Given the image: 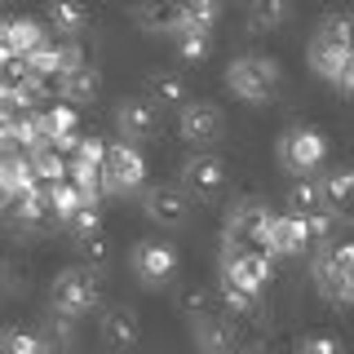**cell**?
I'll return each mask as SVG.
<instances>
[{
    "mask_svg": "<svg viewBox=\"0 0 354 354\" xmlns=\"http://www.w3.org/2000/svg\"><path fill=\"white\" fill-rule=\"evenodd\" d=\"M324 195H328V208L337 217H354V169H337L324 177Z\"/></svg>",
    "mask_w": 354,
    "mask_h": 354,
    "instance_id": "ffe728a7",
    "label": "cell"
},
{
    "mask_svg": "<svg viewBox=\"0 0 354 354\" xmlns=\"http://www.w3.org/2000/svg\"><path fill=\"white\" fill-rule=\"evenodd\" d=\"M106 142L102 138H80V142H75V155H71V160H84V164H97V169H102V164H106Z\"/></svg>",
    "mask_w": 354,
    "mask_h": 354,
    "instance_id": "e575fe53",
    "label": "cell"
},
{
    "mask_svg": "<svg viewBox=\"0 0 354 354\" xmlns=\"http://www.w3.org/2000/svg\"><path fill=\"white\" fill-rule=\"evenodd\" d=\"M147 213L151 221H160V226H177V221L186 217V191L182 186H173V182H164V186H147Z\"/></svg>",
    "mask_w": 354,
    "mask_h": 354,
    "instance_id": "5bb4252c",
    "label": "cell"
},
{
    "mask_svg": "<svg viewBox=\"0 0 354 354\" xmlns=\"http://www.w3.org/2000/svg\"><path fill=\"white\" fill-rule=\"evenodd\" d=\"M332 261L354 279V243H332Z\"/></svg>",
    "mask_w": 354,
    "mask_h": 354,
    "instance_id": "f35d334b",
    "label": "cell"
},
{
    "mask_svg": "<svg viewBox=\"0 0 354 354\" xmlns=\"http://www.w3.org/2000/svg\"><path fill=\"white\" fill-rule=\"evenodd\" d=\"M315 283H319V297L332 306H354V279L332 261V248H324L315 257Z\"/></svg>",
    "mask_w": 354,
    "mask_h": 354,
    "instance_id": "9c48e42d",
    "label": "cell"
},
{
    "mask_svg": "<svg viewBox=\"0 0 354 354\" xmlns=\"http://www.w3.org/2000/svg\"><path fill=\"white\" fill-rule=\"evenodd\" d=\"M226 84L243 102H270L274 88H279V62L266 58V53H239L226 66Z\"/></svg>",
    "mask_w": 354,
    "mask_h": 354,
    "instance_id": "6da1fadb",
    "label": "cell"
},
{
    "mask_svg": "<svg viewBox=\"0 0 354 354\" xmlns=\"http://www.w3.org/2000/svg\"><path fill=\"white\" fill-rule=\"evenodd\" d=\"M5 36H9V22H0V44H5Z\"/></svg>",
    "mask_w": 354,
    "mask_h": 354,
    "instance_id": "60d3db41",
    "label": "cell"
},
{
    "mask_svg": "<svg viewBox=\"0 0 354 354\" xmlns=\"http://www.w3.org/2000/svg\"><path fill=\"white\" fill-rule=\"evenodd\" d=\"M53 84H58L62 102H88V97H97V84H102V80H97V66L84 62V66H71V71H62Z\"/></svg>",
    "mask_w": 354,
    "mask_h": 354,
    "instance_id": "e0dca14e",
    "label": "cell"
},
{
    "mask_svg": "<svg viewBox=\"0 0 354 354\" xmlns=\"http://www.w3.org/2000/svg\"><path fill=\"white\" fill-rule=\"evenodd\" d=\"M49 306L62 319H80L97 306V274L88 266H66L49 283Z\"/></svg>",
    "mask_w": 354,
    "mask_h": 354,
    "instance_id": "7a4b0ae2",
    "label": "cell"
},
{
    "mask_svg": "<svg viewBox=\"0 0 354 354\" xmlns=\"http://www.w3.org/2000/svg\"><path fill=\"white\" fill-rule=\"evenodd\" d=\"M288 213L292 217H315V213H328V195H324V182H310V177H301V182L288 191Z\"/></svg>",
    "mask_w": 354,
    "mask_h": 354,
    "instance_id": "d6986e66",
    "label": "cell"
},
{
    "mask_svg": "<svg viewBox=\"0 0 354 354\" xmlns=\"http://www.w3.org/2000/svg\"><path fill=\"white\" fill-rule=\"evenodd\" d=\"M354 58V49H341V44H328V40H310V66H315L324 80L337 84L341 80V71H346V62Z\"/></svg>",
    "mask_w": 354,
    "mask_h": 354,
    "instance_id": "ac0fdd59",
    "label": "cell"
},
{
    "mask_svg": "<svg viewBox=\"0 0 354 354\" xmlns=\"http://www.w3.org/2000/svg\"><path fill=\"white\" fill-rule=\"evenodd\" d=\"M221 124H226V115H221V106L208 102V97H191V102L182 106V120H177V129H182L186 142H208V138H217Z\"/></svg>",
    "mask_w": 354,
    "mask_h": 354,
    "instance_id": "ba28073f",
    "label": "cell"
},
{
    "mask_svg": "<svg viewBox=\"0 0 354 354\" xmlns=\"http://www.w3.org/2000/svg\"><path fill=\"white\" fill-rule=\"evenodd\" d=\"M208 53V27H186L177 36V58L182 62H199Z\"/></svg>",
    "mask_w": 354,
    "mask_h": 354,
    "instance_id": "4dcf8cb0",
    "label": "cell"
},
{
    "mask_svg": "<svg viewBox=\"0 0 354 354\" xmlns=\"http://www.w3.org/2000/svg\"><path fill=\"white\" fill-rule=\"evenodd\" d=\"M274 155H279V164H283L288 173L306 177V173H315L319 164H324L328 142H324V133H319V129H288L283 138H279V147H274Z\"/></svg>",
    "mask_w": 354,
    "mask_h": 354,
    "instance_id": "3957f363",
    "label": "cell"
},
{
    "mask_svg": "<svg viewBox=\"0 0 354 354\" xmlns=\"http://www.w3.org/2000/svg\"><path fill=\"white\" fill-rule=\"evenodd\" d=\"M195 328V346L204 350V354H235L239 350V332L226 324V319H199V324H191Z\"/></svg>",
    "mask_w": 354,
    "mask_h": 354,
    "instance_id": "2e32d148",
    "label": "cell"
},
{
    "mask_svg": "<svg viewBox=\"0 0 354 354\" xmlns=\"http://www.w3.org/2000/svg\"><path fill=\"white\" fill-rule=\"evenodd\" d=\"M270 270H274V257H270V252H261V248L221 257V283L239 288V292H248V297H261V288L270 283Z\"/></svg>",
    "mask_w": 354,
    "mask_h": 354,
    "instance_id": "277c9868",
    "label": "cell"
},
{
    "mask_svg": "<svg viewBox=\"0 0 354 354\" xmlns=\"http://www.w3.org/2000/svg\"><path fill=\"white\" fill-rule=\"evenodd\" d=\"M49 22L62 36H80L88 27V5L84 0H49Z\"/></svg>",
    "mask_w": 354,
    "mask_h": 354,
    "instance_id": "44dd1931",
    "label": "cell"
},
{
    "mask_svg": "<svg viewBox=\"0 0 354 354\" xmlns=\"http://www.w3.org/2000/svg\"><path fill=\"white\" fill-rule=\"evenodd\" d=\"M31 169H36L40 177V186H62V182H71V164H66V155L62 151H40V155H31Z\"/></svg>",
    "mask_w": 354,
    "mask_h": 354,
    "instance_id": "cb8c5ba5",
    "label": "cell"
},
{
    "mask_svg": "<svg viewBox=\"0 0 354 354\" xmlns=\"http://www.w3.org/2000/svg\"><path fill=\"white\" fill-rule=\"evenodd\" d=\"M182 315L191 319V324L208 319V315H213V297H208L204 288H186V292H182Z\"/></svg>",
    "mask_w": 354,
    "mask_h": 354,
    "instance_id": "d6a6232c",
    "label": "cell"
},
{
    "mask_svg": "<svg viewBox=\"0 0 354 354\" xmlns=\"http://www.w3.org/2000/svg\"><path fill=\"white\" fill-rule=\"evenodd\" d=\"M75 124H80V115H75V106L71 102H58V106H44L40 115H36V129H40V138L49 142L53 151H71L75 155Z\"/></svg>",
    "mask_w": 354,
    "mask_h": 354,
    "instance_id": "52a82bcc",
    "label": "cell"
},
{
    "mask_svg": "<svg viewBox=\"0 0 354 354\" xmlns=\"http://www.w3.org/2000/svg\"><path fill=\"white\" fill-rule=\"evenodd\" d=\"M80 248H84V261L88 266H106V239H102V230L88 235V239H80Z\"/></svg>",
    "mask_w": 354,
    "mask_h": 354,
    "instance_id": "74e56055",
    "label": "cell"
},
{
    "mask_svg": "<svg viewBox=\"0 0 354 354\" xmlns=\"http://www.w3.org/2000/svg\"><path fill=\"white\" fill-rule=\"evenodd\" d=\"M151 102H169V106L182 102V106H186V84H182V75H177V71H151Z\"/></svg>",
    "mask_w": 354,
    "mask_h": 354,
    "instance_id": "484cf974",
    "label": "cell"
},
{
    "mask_svg": "<svg viewBox=\"0 0 354 354\" xmlns=\"http://www.w3.org/2000/svg\"><path fill=\"white\" fill-rule=\"evenodd\" d=\"M177 5L191 27H213V18L221 14V0H177Z\"/></svg>",
    "mask_w": 354,
    "mask_h": 354,
    "instance_id": "1f68e13d",
    "label": "cell"
},
{
    "mask_svg": "<svg viewBox=\"0 0 354 354\" xmlns=\"http://www.w3.org/2000/svg\"><path fill=\"white\" fill-rule=\"evenodd\" d=\"M49 199H53V213H58V221H71V217L84 208V195L75 191L71 182H62V186H49Z\"/></svg>",
    "mask_w": 354,
    "mask_h": 354,
    "instance_id": "f546056e",
    "label": "cell"
},
{
    "mask_svg": "<svg viewBox=\"0 0 354 354\" xmlns=\"http://www.w3.org/2000/svg\"><path fill=\"white\" fill-rule=\"evenodd\" d=\"M182 182H186V191L199 195V199H217L230 182V169H226L221 155H191L186 169H182Z\"/></svg>",
    "mask_w": 354,
    "mask_h": 354,
    "instance_id": "8992f818",
    "label": "cell"
},
{
    "mask_svg": "<svg viewBox=\"0 0 354 354\" xmlns=\"http://www.w3.org/2000/svg\"><path fill=\"white\" fill-rule=\"evenodd\" d=\"M306 226H310V239H315V243H328L332 239V226H337V213H332V208H328V213H315Z\"/></svg>",
    "mask_w": 354,
    "mask_h": 354,
    "instance_id": "8d00e7d4",
    "label": "cell"
},
{
    "mask_svg": "<svg viewBox=\"0 0 354 354\" xmlns=\"http://www.w3.org/2000/svg\"><path fill=\"white\" fill-rule=\"evenodd\" d=\"M71 186L84 195V204H97V195H102V169L84 164V160H71Z\"/></svg>",
    "mask_w": 354,
    "mask_h": 354,
    "instance_id": "4316f807",
    "label": "cell"
},
{
    "mask_svg": "<svg viewBox=\"0 0 354 354\" xmlns=\"http://www.w3.org/2000/svg\"><path fill=\"white\" fill-rule=\"evenodd\" d=\"M97 332H102V341L111 350H133L138 346V319H133V310L129 306H106L102 310V319H97Z\"/></svg>",
    "mask_w": 354,
    "mask_h": 354,
    "instance_id": "4fadbf2b",
    "label": "cell"
},
{
    "mask_svg": "<svg viewBox=\"0 0 354 354\" xmlns=\"http://www.w3.org/2000/svg\"><path fill=\"white\" fill-rule=\"evenodd\" d=\"M297 354H346V350H341L337 337H324V332H319V337L297 341Z\"/></svg>",
    "mask_w": 354,
    "mask_h": 354,
    "instance_id": "d590c367",
    "label": "cell"
},
{
    "mask_svg": "<svg viewBox=\"0 0 354 354\" xmlns=\"http://www.w3.org/2000/svg\"><path fill=\"white\" fill-rule=\"evenodd\" d=\"M66 226H71V235H80V239L97 235V230H102V217H97V204H84L80 213H75L71 221H66Z\"/></svg>",
    "mask_w": 354,
    "mask_h": 354,
    "instance_id": "836d02e7",
    "label": "cell"
},
{
    "mask_svg": "<svg viewBox=\"0 0 354 354\" xmlns=\"http://www.w3.org/2000/svg\"><path fill=\"white\" fill-rule=\"evenodd\" d=\"M0 354H44V337H36L27 328H9L0 332Z\"/></svg>",
    "mask_w": 354,
    "mask_h": 354,
    "instance_id": "f1b7e54d",
    "label": "cell"
},
{
    "mask_svg": "<svg viewBox=\"0 0 354 354\" xmlns=\"http://www.w3.org/2000/svg\"><path fill=\"white\" fill-rule=\"evenodd\" d=\"M288 9H292V0H248V27L274 31V27H283Z\"/></svg>",
    "mask_w": 354,
    "mask_h": 354,
    "instance_id": "603a6c76",
    "label": "cell"
},
{
    "mask_svg": "<svg viewBox=\"0 0 354 354\" xmlns=\"http://www.w3.org/2000/svg\"><path fill=\"white\" fill-rule=\"evenodd\" d=\"M147 182V160L142 151H133L129 142H115L106 151V164H102V191L111 195H124V191H138Z\"/></svg>",
    "mask_w": 354,
    "mask_h": 354,
    "instance_id": "5b68a950",
    "label": "cell"
},
{
    "mask_svg": "<svg viewBox=\"0 0 354 354\" xmlns=\"http://www.w3.org/2000/svg\"><path fill=\"white\" fill-rule=\"evenodd\" d=\"M310 226H306V217H292V213H274L270 221V243H266V252L270 257H279V252H288V257H297V252H306L310 248Z\"/></svg>",
    "mask_w": 354,
    "mask_h": 354,
    "instance_id": "30bf717a",
    "label": "cell"
},
{
    "mask_svg": "<svg viewBox=\"0 0 354 354\" xmlns=\"http://www.w3.org/2000/svg\"><path fill=\"white\" fill-rule=\"evenodd\" d=\"M315 36L328 40V44H341V49H354V18L350 14H324Z\"/></svg>",
    "mask_w": 354,
    "mask_h": 354,
    "instance_id": "d4e9b609",
    "label": "cell"
},
{
    "mask_svg": "<svg viewBox=\"0 0 354 354\" xmlns=\"http://www.w3.org/2000/svg\"><path fill=\"white\" fill-rule=\"evenodd\" d=\"M133 270H138L142 279L155 288V283L173 279V270H177V252L169 248V243H138V248H133Z\"/></svg>",
    "mask_w": 354,
    "mask_h": 354,
    "instance_id": "7c38bea8",
    "label": "cell"
},
{
    "mask_svg": "<svg viewBox=\"0 0 354 354\" xmlns=\"http://www.w3.org/2000/svg\"><path fill=\"white\" fill-rule=\"evenodd\" d=\"M27 66H31V75H44V80H58V75H62V49H58V44H49V40H44L36 53H27Z\"/></svg>",
    "mask_w": 354,
    "mask_h": 354,
    "instance_id": "83f0119b",
    "label": "cell"
},
{
    "mask_svg": "<svg viewBox=\"0 0 354 354\" xmlns=\"http://www.w3.org/2000/svg\"><path fill=\"white\" fill-rule=\"evenodd\" d=\"M341 88H346V93H354V58L346 62V71H341V80H337Z\"/></svg>",
    "mask_w": 354,
    "mask_h": 354,
    "instance_id": "ab89813d",
    "label": "cell"
},
{
    "mask_svg": "<svg viewBox=\"0 0 354 354\" xmlns=\"http://www.w3.org/2000/svg\"><path fill=\"white\" fill-rule=\"evenodd\" d=\"M138 22L147 31H169V36H182V31L191 27L177 0H142V5H138Z\"/></svg>",
    "mask_w": 354,
    "mask_h": 354,
    "instance_id": "9a60e30c",
    "label": "cell"
},
{
    "mask_svg": "<svg viewBox=\"0 0 354 354\" xmlns=\"http://www.w3.org/2000/svg\"><path fill=\"white\" fill-rule=\"evenodd\" d=\"M40 44H44V31H40L36 18H14V22H9V36H5V49L9 53L27 58V53H36Z\"/></svg>",
    "mask_w": 354,
    "mask_h": 354,
    "instance_id": "7402d4cb",
    "label": "cell"
},
{
    "mask_svg": "<svg viewBox=\"0 0 354 354\" xmlns=\"http://www.w3.org/2000/svg\"><path fill=\"white\" fill-rule=\"evenodd\" d=\"M115 129L124 133V138H151V133L160 129V111H155L151 97H124V102L115 106Z\"/></svg>",
    "mask_w": 354,
    "mask_h": 354,
    "instance_id": "8fae6325",
    "label": "cell"
}]
</instances>
